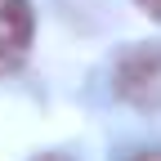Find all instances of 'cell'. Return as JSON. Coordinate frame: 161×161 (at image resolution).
Returning a JSON list of instances; mask_svg holds the SVG:
<instances>
[{
    "label": "cell",
    "mask_w": 161,
    "mask_h": 161,
    "mask_svg": "<svg viewBox=\"0 0 161 161\" xmlns=\"http://www.w3.org/2000/svg\"><path fill=\"white\" fill-rule=\"evenodd\" d=\"M36 161H67V157H58V152H45V157H36Z\"/></svg>",
    "instance_id": "5b68a950"
},
{
    "label": "cell",
    "mask_w": 161,
    "mask_h": 161,
    "mask_svg": "<svg viewBox=\"0 0 161 161\" xmlns=\"http://www.w3.org/2000/svg\"><path fill=\"white\" fill-rule=\"evenodd\" d=\"M134 161H161V148H152V152H139Z\"/></svg>",
    "instance_id": "277c9868"
},
{
    "label": "cell",
    "mask_w": 161,
    "mask_h": 161,
    "mask_svg": "<svg viewBox=\"0 0 161 161\" xmlns=\"http://www.w3.org/2000/svg\"><path fill=\"white\" fill-rule=\"evenodd\" d=\"M134 5H139V9H143V14H152V18H157V23H161V0H134Z\"/></svg>",
    "instance_id": "3957f363"
},
{
    "label": "cell",
    "mask_w": 161,
    "mask_h": 161,
    "mask_svg": "<svg viewBox=\"0 0 161 161\" xmlns=\"http://www.w3.org/2000/svg\"><path fill=\"white\" fill-rule=\"evenodd\" d=\"M31 5L27 0H0V76H9L23 67V58L31 49Z\"/></svg>",
    "instance_id": "7a4b0ae2"
},
{
    "label": "cell",
    "mask_w": 161,
    "mask_h": 161,
    "mask_svg": "<svg viewBox=\"0 0 161 161\" xmlns=\"http://www.w3.org/2000/svg\"><path fill=\"white\" fill-rule=\"evenodd\" d=\"M116 94L134 108H157L161 103V45H134L116 58L112 67Z\"/></svg>",
    "instance_id": "6da1fadb"
}]
</instances>
